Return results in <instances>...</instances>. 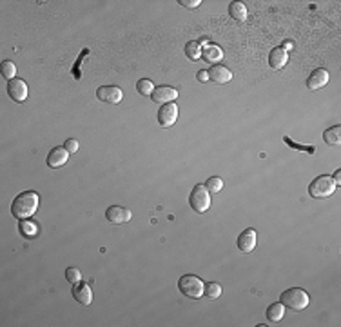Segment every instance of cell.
I'll return each mask as SVG.
<instances>
[{"instance_id":"31","label":"cell","mask_w":341,"mask_h":327,"mask_svg":"<svg viewBox=\"0 0 341 327\" xmlns=\"http://www.w3.org/2000/svg\"><path fill=\"white\" fill-rule=\"evenodd\" d=\"M178 2L183 6V8H189V9H194L202 4V0H178Z\"/></svg>"},{"instance_id":"19","label":"cell","mask_w":341,"mask_h":327,"mask_svg":"<svg viewBox=\"0 0 341 327\" xmlns=\"http://www.w3.org/2000/svg\"><path fill=\"white\" fill-rule=\"evenodd\" d=\"M323 140L327 146H339L341 144V127L334 126V127H329V129H325Z\"/></svg>"},{"instance_id":"2","label":"cell","mask_w":341,"mask_h":327,"mask_svg":"<svg viewBox=\"0 0 341 327\" xmlns=\"http://www.w3.org/2000/svg\"><path fill=\"white\" fill-rule=\"evenodd\" d=\"M279 302L287 307V309L303 311L307 309L310 298H308L307 291H303L301 287H291V289L283 291V293L279 294Z\"/></svg>"},{"instance_id":"32","label":"cell","mask_w":341,"mask_h":327,"mask_svg":"<svg viewBox=\"0 0 341 327\" xmlns=\"http://www.w3.org/2000/svg\"><path fill=\"white\" fill-rule=\"evenodd\" d=\"M196 78L200 80V82H207V80H209V71H198Z\"/></svg>"},{"instance_id":"1","label":"cell","mask_w":341,"mask_h":327,"mask_svg":"<svg viewBox=\"0 0 341 327\" xmlns=\"http://www.w3.org/2000/svg\"><path fill=\"white\" fill-rule=\"evenodd\" d=\"M38 206H40V197L37 191H24L11 202V214L17 220H25L37 213Z\"/></svg>"},{"instance_id":"4","label":"cell","mask_w":341,"mask_h":327,"mask_svg":"<svg viewBox=\"0 0 341 327\" xmlns=\"http://www.w3.org/2000/svg\"><path fill=\"white\" fill-rule=\"evenodd\" d=\"M204 280L196 275H183L182 278L178 280V289L182 294L189 298H200L204 296Z\"/></svg>"},{"instance_id":"12","label":"cell","mask_w":341,"mask_h":327,"mask_svg":"<svg viewBox=\"0 0 341 327\" xmlns=\"http://www.w3.org/2000/svg\"><path fill=\"white\" fill-rule=\"evenodd\" d=\"M256 243H258V233H256L254 229H245L240 236H238V249L243 253L254 251Z\"/></svg>"},{"instance_id":"13","label":"cell","mask_w":341,"mask_h":327,"mask_svg":"<svg viewBox=\"0 0 341 327\" xmlns=\"http://www.w3.org/2000/svg\"><path fill=\"white\" fill-rule=\"evenodd\" d=\"M209 80H212L214 84H227L233 80V73H231L229 67L221 66V64H214L209 69Z\"/></svg>"},{"instance_id":"10","label":"cell","mask_w":341,"mask_h":327,"mask_svg":"<svg viewBox=\"0 0 341 327\" xmlns=\"http://www.w3.org/2000/svg\"><path fill=\"white\" fill-rule=\"evenodd\" d=\"M330 80V75L327 69H323V67H318V69H314V71L310 73V76L307 78V88L310 89V91H318V89L325 88V86L329 84Z\"/></svg>"},{"instance_id":"23","label":"cell","mask_w":341,"mask_h":327,"mask_svg":"<svg viewBox=\"0 0 341 327\" xmlns=\"http://www.w3.org/2000/svg\"><path fill=\"white\" fill-rule=\"evenodd\" d=\"M205 187H207L209 193H220L221 189H223V180H221L220 176H211L205 182Z\"/></svg>"},{"instance_id":"28","label":"cell","mask_w":341,"mask_h":327,"mask_svg":"<svg viewBox=\"0 0 341 327\" xmlns=\"http://www.w3.org/2000/svg\"><path fill=\"white\" fill-rule=\"evenodd\" d=\"M66 278L69 284H78V282L82 280V272H80V269H76V267H67Z\"/></svg>"},{"instance_id":"30","label":"cell","mask_w":341,"mask_h":327,"mask_svg":"<svg viewBox=\"0 0 341 327\" xmlns=\"http://www.w3.org/2000/svg\"><path fill=\"white\" fill-rule=\"evenodd\" d=\"M64 147L73 155V153H76L80 149V144H78V140H75V139H67L66 144H64Z\"/></svg>"},{"instance_id":"14","label":"cell","mask_w":341,"mask_h":327,"mask_svg":"<svg viewBox=\"0 0 341 327\" xmlns=\"http://www.w3.org/2000/svg\"><path fill=\"white\" fill-rule=\"evenodd\" d=\"M73 296L78 304L82 306H89L93 302V291L89 287V284L80 280L78 284H73Z\"/></svg>"},{"instance_id":"21","label":"cell","mask_w":341,"mask_h":327,"mask_svg":"<svg viewBox=\"0 0 341 327\" xmlns=\"http://www.w3.org/2000/svg\"><path fill=\"white\" fill-rule=\"evenodd\" d=\"M185 57L189 60H200L202 59V44L198 40H191L185 44Z\"/></svg>"},{"instance_id":"6","label":"cell","mask_w":341,"mask_h":327,"mask_svg":"<svg viewBox=\"0 0 341 327\" xmlns=\"http://www.w3.org/2000/svg\"><path fill=\"white\" fill-rule=\"evenodd\" d=\"M96 98L100 102H104V104L117 105L124 98V91L118 86H102V88L96 89Z\"/></svg>"},{"instance_id":"33","label":"cell","mask_w":341,"mask_h":327,"mask_svg":"<svg viewBox=\"0 0 341 327\" xmlns=\"http://www.w3.org/2000/svg\"><path fill=\"white\" fill-rule=\"evenodd\" d=\"M332 180H334V184H336V187H339V185H341V171H339V169L334 173Z\"/></svg>"},{"instance_id":"27","label":"cell","mask_w":341,"mask_h":327,"mask_svg":"<svg viewBox=\"0 0 341 327\" xmlns=\"http://www.w3.org/2000/svg\"><path fill=\"white\" fill-rule=\"evenodd\" d=\"M136 89L140 95H144V97H151V93L154 91V86L151 80H138Z\"/></svg>"},{"instance_id":"29","label":"cell","mask_w":341,"mask_h":327,"mask_svg":"<svg viewBox=\"0 0 341 327\" xmlns=\"http://www.w3.org/2000/svg\"><path fill=\"white\" fill-rule=\"evenodd\" d=\"M20 233L25 236H35L37 235V226H33L31 222H20Z\"/></svg>"},{"instance_id":"9","label":"cell","mask_w":341,"mask_h":327,"mask_svg":"<svg viewBox=\"0 0 341 327\" xmlns=\"http://www.w3.org/2000/svg\"><path fill=\"white\" fill-rule=\"evenodd\" d=\"M105 218H107V222L120 226V224L129 222L131 218H133V213H131V209H127L124 206H111L105 211Z\"/></svg>"},{"instance_id":"5","label":"cell","mask_w":341,"mask_h":327,"mask_svg":"<svg viewBox=\"0 0 341 327\" xmlns=\"http://www.w3.org/2000/svg\"><path fill=\"white\" fill-rule=\"evenodd\" d=\"M189 206L192 207L194 213H205L211 207V193L205 185H194L189 195Z\"/></svg>"},{"instance_id":"22","label":"cell","mask_w":341,"mask_h":327,"mask_svg":"<svg viewBox=\"0 0 341 327\" xmlns=\"http://www.w3.org/2000/svg\"><path fill=\"white\" fill-rule=\"evenodd\" d=\"M283 142L287 144V146H291L292 149H296V151H305V153H308V155H316L318 147H314V146H301V144H296L294 140L289 139V137H283Z\"/></svg>"},{"instance_id":"7","label":"cell","mask_w":341,"mask_h":327,"mask_svg":"<svg viewBox=\"0 0 341 327\" xmlns=\"http://www.w3.org/2000/svg\"><path fill=\"white\" fill-rule=\"evenodd\" d=\"M156 120L162 127H170L175 126V122L178 120V105L175 102H169V104H163L158 109V115H156Z\"/></svg>"},{"instance_id":"3","label":"cell","mask_w":341,"mask_h":327,"mask_svg":"<svg viewBox=\"0 0 341 327\" xmlns=\"http://www.w3.org/2000/svg\"><path fill=\"white\" fill-rule=\"evenodd\" d=\"M334 189H336V184H334L332 176L320 175L308 185V195L312 198H329L330 195H334Z\"/></svg>"},{"instance_id":"20","label":"cell","mask_w":341,"mask_h":327,"mask_svg":"<svg viewBox=\"0 0 341 327\" xmlns=\"http://www.w3.org/2000/svg\"><path fill=\"white\" fill-rule=\"evenodd\" d=\"M229 15L236 22H245L247 20V8L243 2H233L229 6Z\"/></svg>"},{"instance_id":"24","label":"cell","mask_w":341,"mask_h":327,"mask_svg":"<svg viewBox=\"0 0 341 327\" xmlns=\"http://www.w3.org/2000/svg\"><path fill=\"white\" fill-rule=\"evenodd\" d=\"M204 294L214 300V298H218L221 294V285L216 284V282H209V284L204 285Z\"/></svg>"},{"instance_id":"16","label":"cell","mask_w":341,"mask_h":327,"mask_svg":"<svg viewBox=\"0 0 341 327\" xmlns=\"http://www.w3.org/2000/svg\"><path fill=\"white\" fill-rule=\"evenodd\" d=\"M287 62H289V53L283 47H276L269 54V66L272 69H281V67L287 66Z\"/></svg>"},{"instance_id":"11","label":"cell","mask_w":341,"mask_h":327,"mask_svg":"<svg viewBox=\"0 0 341 327\" xmlns=\"http://www.w3.org/2000/svg\"><path fill=\"white\" fill-rule=\"evenodd\" d=\"M176 97H178V91H176L175 88H170V86H158V88L151 93V98H153L154 104H162V105L173 102Z\"/></svg>"},{"instance_id":"17","label":"cell","mask_w":341,"mask_h":327,"mask_svg":"<svg viewBox=\"0 0 341 327\" xmlns=\"http://www.w3.org/2000/svg\"><path fill=\"white\" fill-rule=\"evenodd\" d=\"M202 59H204L205 62H209V64L214 66V64L220 62V60L223 59V51H221L216 44H211V46H202Z\"/></svg>"},{"instance_id":"8","label":"cell","mask_w":341,"mask_h":327,"mask_svg":"<svg viewBox=\"0 0 341 327\" xmlns=\"http://www.w3.org/2000/svg\"><path fill=\"white\" fill-rule=\"evenodd\" d=\"M8 95H9V98H11V100L18 102V104H22V102H25L27 95H30V91H27V84H25L24 80H20V78L9 80V84H8Z\"/></svg>"},{"instance_id":"34","label":"cell","mask_w":341,"mask_h":327,"mask_svg":"<svg viewBox=\"0 0 341 327\" xmlns=\"http://www.w3.org/2000/svg\"><path fill=\"white\" fill-rule=\"evenodd\" d=\"M283 49H285V51L292 49V44L291 42H285V44H283Z\"/></svg>"},{"instance_id":"26","label":"cell","mask_w":341,"mask_h":327,"mask_svg":"<svg viewBox=\"0 0 341 327\" xmlns=\"http://www.w3.org/2000/svg\"><path fill=\"white\" fill-rule=\"evenodd\" d=\"M2 76L8 80H13L17 76V66H15L11 60H4V62H2Z\"/></svg>"},{"instance_id":"25","label":"cell","mask_w":341,"mask_h":327,"mask_svg":"<svg viewBox=\"0 0 341 327\" xmlns=\"http://www.w3.org/2000/svg\"><path fill=\"white\" fill-rule=\"evenodd\" d=\"M89 53H91V51H89V47H83V51L80 53L78 59H76V64L73 66V69H71V73H73V76H75L76 80L82 78V73H80V66H82V62L86 60V57H88Z\"/></svg>"},{"instance_id":"18","label":"cell","mask_w":341,"mask_h":327,"mask_svg":"<svg viewBox=\"0 0 341 327\" xmlns=\"http://www.w3.org/2000/svg\"><path fill=\"white\" fill-rule=\"evenodd\" d=\"M283 315H285V306H283L281 302L271 304V306L267 307V320H269V322L278 323L279 320L283 318Z\"/></svg>"},{"instance_id":"15","label":"cell","mask_w":341,"mask_h":327,"mask_svg":"<svg viewBox=\"0 0 341 327\" xmlns=\"http://www.w3.org/2000/svg\"><path fill=\"white\" fill-rule=\"evenodd\" d=\"M69 155L71 153L67 151L66 147H54V149H51L49 155H47V166L49 168H62V166H66L67 160H69Z\"/></svg>"}]
</instances>
